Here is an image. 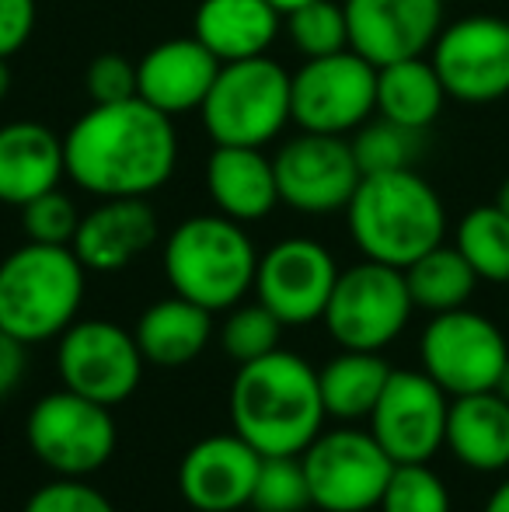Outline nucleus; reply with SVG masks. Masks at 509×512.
Instances as JSON below:
<instances>
[{
    "label": "nucleus",
    "instance_id": "7ed1b4c3",
    "mask_svg": "<svg viewBox=\"0 0 509 512\" xmlns=\"http://www.w3.org/2000/svg\"><path fill=\"white\" fill-rule=\"evenodd\" d=\"M346 223L363 258L408 269L415 258L443 244L447 209L419 171L398 168L360 178V189L346 206Z\"/></svg>",
    "mask_w": 509,
    "mask_h": 512
},
{
    "label": "nucleus",
    "instance_id": "37998d69",
    "mask_svg": "<svg viewBox=\"0 0 509 512\" xmlns=\"http://www.w3.org/2000/svg\"><path fill=\"white\" fill-rule=\"evenodd\" d=\"M496 206L503 209V213L509 216V178H506L503 185H499V192H496Z\"/></svg>",
    "mask_w": 509,
    "mask_h": 512
},
{
    "label": "nucleus",
    "instance_id": "0eeeda50",
    "mask_svg": "<svg viewBox=\"0 0 509 512\" xmlns=\"http://www.w3.org/2000/svg\"><path fill=\"white\" fill-rule=\"evenodd\" d=\"M28 450L56 478H91L112 460L119 429L112 408L67 387L42 394L25 418Z\"/></svg>",
    "mask_w": 509,
    "mask_h": 512
},
{
    "label": "nucleus",
    "instance_id": "79ce46f5",
    "mask_svg": "<svg viewBox=\"0 0 509 512\" xmlns=\"http://www.w3.org/2000/svg\"><path fill=\"white\" fill-rule=\"evenodd\" d=\"M272 7H276L279 14H290L293 7H300V4H311V0H269Z\"/></svg>",
    "mask_w": 509,
    "mask_h": 512
},
{
    "label": "nucleus",
    "instance_id": "2f4dec72",
    "mask_svg": "<svg viewBox=\"0 0 509 512\" xmlns=\"http://www.w3.org/2000/svg\"><path fill=\"white\" fill-rule=\"evenodd\" d=\"M286 324L279 321L265 304H245L241 300L238 307L227 310V321L220 328V342H224V352L234 359V363H252V359H262L269 352L279 349V338H283Z\"/></svg>",
    "mask_w": 509,
    "mask_h": 512
},
{
    "label": "nucleus",
    "instance_id": "2eb2a0df",
    "mask_svg": "<svg viewBox=\"0 0 509 512\" xmlns=\"http://www.w3.org/2000/svg\"><path fill=\"white\" fill-rule=\"evenodd\" d=\"M272 168H276L279 203L307 216H328L339 209L346 213L363 178L346 136L304 133V129L279 147Z\"/></svg>",
    "mask_w": 509,
    "mask_h": 512
},
{
    "label": "nucleus",
    "instance_id": "c9c22d12",
    "mask_svg": "<svg viewBox=\"0 0 509 512\" xmlns=\"http://www.w3.org/2000/svg\"><path fill=\"white\" fill-rule=\"evenodd\" d=\"M21 512H116V506L84 478H53L28 495Z\"/></svg>",
    "mask_w": 509,
    "mask_h": 512
},
{
    "label": "nucleus",
    "instance_id": "cd10ccee",
    "mask_svg": "<svg viewBox=\"0 0 509 512\" xmlns=\"http://www.w3.org/2000/svg\"><path fill=\"white\" fill-rule=\"evenodd\" d=\"M405 283L415 307L429 310V314H443V310L468 307V300L475 297L478 276L461 251L436 244L433 251H426L408 265Z\"/></svg>",
    "mask_w": 509,
    "mask_h": 512
},
{
    "label": "nucleus",
    "instance_id": "b1692460",
    "mask_svg": "<svg viewBox=\"0 0 509 512\" xmlns=\"http://www.w3.org/2000/svg\"><path fill=\"white\" fill-rule=\"evenodd\" d=\"M447 450L468 471L499 474L509 467V401L496 391L450 398Z\"/></svg>",
    "mask_w": 509,
    "mask_h": 512
},
{
    "label": "nucleus",
    "instance_id": "58836bf2",
    "mask_svg": "<svg viewBox=\"0 0 509 512\" xmlns=\"http://www.w3.org/2000/svg\"><path fill=\"white\" fill-rule=\"evenodd\" d=\"M25 370H28V345L21 338L7 335V331H0V398H7L21 384Z\"/></svg>",
    "mask_w": 509,
    "mask_h": 512
},
{
    "label": "nucleus",
    "instance_id": "aec40b11",
    "mask_svg": "<svg viewBox=\"0 0 509 512\" xmlns=\"http://www.w3.org/2000/svg\"><path fill=\"white\" fill-rule=\"evenodd\" d=\"M157 241V213L147 199H102L81 216L74 255L88 272H123Z\"/></svg>",
    "mask_w": 509,
    "mask_h": 512
},
{
    "label": "nucleus",
    "instance_id": "473e14b6",
    "mask_svg": "<svg viewBox=\"0 0 509 512\" xmlns=\"http://www.w3.org/2000/svg\"><path fill=\"white\" fill-rule=\"evenodd\" d=\"M255 512H304L311 509V488L300 457H262L252 492Z\"/></svg>",
    "mask_w": 509,
    "mask_h": 512
},
{
    "label": "nucleus",
    "instance_id": "9b49d317",
    "mask_svg": "<svg viewBox=\"0 0 509 512\" xmlns=\"http://www.w3.org/2000/svg\"><path fill=\"white\" fill-rule=\"evenodd\" d=\"M290 108L304 133H356L377 112V67L356 49L304 60L290 77Z\"/></svg>",
    "mask_w": 509,
    "mask_h": 512
},
{
    "label": "nucleus",
    "instance_id": "1a4fd4ad",
    "mask_svg": "<svg viewBox=\"0 0 509 512\" xmlns=\"http://www.w3.org/2000/svg\"><path fill=\"white\" fill-rule=\"evenodd\" d=\"M300 464L311 488V506L321 512H370L381 506V495L391 481L394 460L374 439V432L342 429L318 432L300 453Z\"/></svg>",
    "mask_w": 509,
    "mask_h": 512
},
{
    "label": "nucleus",
    "instance_id": "f8f14e48",
    "mask_svg": "<svg viewBox=\"0 0 509 512\" xmlns=\"http://www.w3.org/2000/svg\"><path fill=\"white\" fill-rule=\"evenodd\" d=\"M143 359L133 331L116 321H74L56 345V370L67 391L84 394L105 408L123 405L143 380Z\"/></svg>",
    "mask_w": 509,
    "mask_h": 512
},
{
    "label": "nucleus",
    "instance_id": "a878e982",
    "mask_svg": "<svg viewBox=\"0 0 509 512\" xmlns=\"http://www.w3.org/2000/svg\"><path fill=\"white\" fill-rule=\"evenodd\" d=\"M443 102H447V88L426 56L377 67V112L384 119L422 133L443 112Z\"/></svg>",
    "mask_w": 509,
    "mask_h": 512
},
{
    "label": "nucleus",
    "instance_id": "a211bd4d",
    "mask_svg": "<svg viewBox=\"0 0 509 512\" xmlns=\"http://www.w3.org/2000/svg\"><path fill=\"white\" fill-rule=\"evenodd\" d=\"M349 49L374 67L426 56L443 28V0H342Z\"/></svg>",
    "mask_w": 509,
    "mask_h": 512
},
{
    "label": "nucleus",
    "instance_id": "ea45409f",
    "mask_svg": "<svg viewBox=\"0 0 509 512\" xmlns=\"http://www.w3.org/2000/svg\"><path fill=\"white\" fill-rule=\"evenodd\" d=\"M482 512H509V481H503V485L489 495V502H485Z\"/></svg>",
    "mask_w": 509,
    "mask_h": 512
},
{
    "label": "nucleus",
    "instance_id": "5701e85b",
    "mask_svg": "<svg viewBox=\"0 0 509 512\" xmlns=\"http://www.w3.org/2000/svg\"><path fill=\"white\" fill-rule=\"evenodd\" d=\"M283 14L269 0H203L192 18V35L220 63L265 56L279 35Z\"/></svg>",
    "mask_w": 509,
    "mask_h": 512
},
{
    "label": "nucleus",
    "instance_id": "6ab92c4d",
    "mask_svg": "<svg viewBox=\"0 0 509 512\" xmlns=\"http://www.w3.org/2000/svg\"><path fill=\"white\" fill-rule=\"evenodd\" d=\"M220 67L224 63L196 35L157 42L136 63V98H143L164 115H182L192 112V108H203Z\"/></svg>",
    "mask_w": 509,
    "mask_h": 512
},
{
    "label": "nucleus",
    "instance_id": "412c9836",
    "mask_svg": "<svg viewBox=\"0 0 509 512\" xmlns=\"http://www.w3.org/2000/svg\"><path fill=\"white\" fill-rule=\"evenodd\" d=\"M63 178H67L63 136L28 119L0 126V203L21 209L42 192L60 189Z\"/></svg>",
    "mask_w": 509,
    "mask_h": 512
},
{
    "label": "nucleus",
    "instance_id": "f03ea898",
    "mask_svg": "<svg viewBox=\"0 0 509 512\" xmlns=\"http://www.w3.org/2000/svg\"><path fill=\"white\" fill-rule=\"evenodd\" d=\"M318 370L297 352L276 349L241 363L231 384V429L262 457H300L325 429Z\"/></svg>",
    "mask_w": 509,
    "mask_h": 512
},
{
    "label": "nucleus",
    "instance_id": "a19ab883",
    "mask_svg": "<svg viewBox=\"0 0 509 512\" xmlns=\"http://www.w3.org/2000/svg\"><path fill=\"white\" fill-rule=\"evenodd\" d=\"M11 95V67H7V60L0 56V102Z\"/></svg>",
    "mask_w": 509,
    "mask_h": 512
},
{
    "label": "nucleus",
    "instance_id": "bb28decb",
    "mask_svg": "<svg viewBox=\"0 0 509 512\" xmlns=\"http://www.w3.org/2000/svg\"><path fill=\"white\" fill-rule=\"evenodd\" d=\"M387 377H391V366L381 359V352L342 349L318 370L321 401H325L328 418H339V422L370 418V411L381 401Z\"/></svg>",
    "mask_w": 509,
    "mask_h": 512
},
{
    "label": "nucleus",
    "instance_id": "c756f323",
    "mask_svg": "<svg viewBox=\"0 0 509 512\" xmlns=\"http://www.w3.org/2000/svg\"><path fill=\"white\" fill-rule=\"evenodd\" d=\"M286 18V35H290L293 49L304 60L314 56H332L349 49V25H346V7L335 0H311V4L293 7Z\"/></svg>",
    "mask_w": 509,
    "mask_h": 512
},
{
    "label": "nucleus",
    "instance_id": "c03bdc74",
    "mask_svg": "<svg viewBox=\"0 0 509 512\" xmlns=\"http://www.w3.org/2000/svg\"><path fill=\"white\" fill-rule=\"evenodd\" d=\"M496 394H499V398H506V401H509V363L503 366V373H499V384H496Z\"/></svg>",
    "mask_w": 509,
    "mask_h": 512
},
{
    "label": "nucleus",
    "instance_id": "4be33fe9",
    "mask_svg": "<svg viewBox=\"0 0 509 512\" xmlns=\"http://www.w3.org/2000/svg\"><path fill=\"white\" fill-rule=\"evenodd\" d=\"M206 196L217 213L238 223H255L276 209V168L262 147H224L217 143L206 161Z\"/></svg>",
    "mask_w": 509,
    "mask_h": 512
},
{
    "label": "nucleus",
    "instance_id": "423d86ee",
    "mask_svg": "<svg viewBox=\"0 0 509 512\" xmlns=\"http://www.w3.org/2000/svg\"><path fill=\"white\" fill-rule=\"evenodd\" d=\"M290 77L269 56L224 63L203 102V126L224 147H265L293 122Z\"/></svg>",
    "mask_w": 509,
    "mask_h": 512
},
{
    "label": "nucleus",
    "instance_id": "7c9ffc66",
    "mask_svg": "<svg viewBox=\"0 0 509 512\" xmlns=\"http://www.w3.org/2000/svg\"><path fill=\"white\" fill-rule=\"evenodd\" d=\"M349 143H353L356 164H360L363 175L412 168L415 154H419V133L384 119V115L377 122H363Z\"/></svg>",
    "mask_w": 509,
    "mask_h": 512
},
{
    "label": "nucleus",
    "instance_id": "393cba45",
    "mask_svg": "<svg viewBox=\"0 0 509 512\" xmlns=\"http://www.w3.org/2000/svg\"><path fill=\"white\" fill-rule=\"evenodd\" d=\"M143 359L150 366H189L206 352L213 338V310L192 304L185 297H164L140 314L133 328Z\"/></svg>",
    "mask_w": 509,
    "mask_h": 512
},
{
    "label": "nucleus",
    "instance_id": "9d476101",
    "mask_svg": "<svg viewBox=\"0 0 509 512\" xmlns=\"http://www.w3.org/2000/svg\"><path fill=\"white\" fill-rule=\"evenodd\" d=\"M422 370L450 394L496 391L499 373L509 363V342L492 317L457 307L433 314L419 335Z\"/></svg>",
    "mask_w": 509,
    "mask_h": 512
},
{
    "label": "nucleus",
    "instance_id": "6e6552de",
    "mask_svg": "<svg viewBox=\"0 0 509 512\" xmlns=\"http://www.w3.org/2000/svg\"><path fill=\"white\" fill-rule=\"evenodd\" d=\"M412 310L405 269L363 258L339 272L321 321L339 349L381 352L408 328Z\"/></svg>",
    "mask_w": 509,
    "mask_h": 512
},
{
    "label": "nucleus",
    "instance_id": "c85d7f7f",
    "mask_svg": "<svg viewBox=\"0 0 509 512\" xmlns=\"http://www.w3.org/2000/svg\"><path fill=\"white\" fill-rule=\"evenodd\" d=\"M454 248L468 258L478 279L509 283V216L492 206H475L457 223Z\"/></svg>",
    "mask_w": 509,
    "mask_h": 512
},
{
    "label": "nucleus",
    "instance_id": "f257e3e1",
    "mask_svg": "<svg viewBox=\"0 0 509 512\" xmlns=\"http://www.w3.org/2000/svg\"><path fill=\"white\" fill-rule=\"evenodd\" d=\"M67 178L98 199H147L178 164L171 115L143 98L91 105L63 136Z\"/></svg>",
    "mask_w": 509,
    "mask_h": 512
},
{
    "label": "nucleus",
    "instance_id": "dca6fc26",
    "mask_svg": "<svg viewBox=\"0 0 509 512\" xmlns=\"http://www.w3.org/2000/svg\"><path fill=\"white\" fill-rule=\"evenodd\" d=\"M332 251L311 237H286L258 255L255 297L265 304L286 328H304L325 317L339 279Z\"/></svg>",
    "mask_w": 509,
    "mask_h": 512
},
{
    "label": "nucleus",
    "instance_id": "f3484780",
    "mask_svg": "<svg viewBox=\"0 0 509 512\" xmlns=\"http://www.w3.org/2000/svg\"><path fill=\"white\" fill-rule=\"evenodd\" d=\"M262 453L238 432L203 436L178 464V495L192 512H241L252 506Z\"/></svg>",
    "mask_w": 509,
    "mask_h": 512
},
{
    "label": "nucleus",
    "instance_id": "4c0bfd02",
    "mask_svg": "<svg viewBox=\"0 0 509 512\" xmlns=\"http://www.w3.org/2000/svg\"><path fill=\"white\" fill-rule=\"evenodd\" d=\"M35 32V0H0V56H14Z\"/></svg>",
    "mask_w": 509,
    "mask_h": 512
},
{
    "label": "nucleus",
    "instance_id": "39448f33",
    "mask_svg": "<svg viewBox=\"0 0 509 512\" xmlns=\"http://www.w3.org/2000/svg\"><path fill=\"white\" fill-rule=\"evenodd\" d=\"M258 251L245 223L224 213L182 220L164 241V276L171 293L206 310H231L255 290Z\"/></svg>",
    "mask_w": 509,
    "mask_h": 512
},
{
    "label": "nucleus",
    "instance_id": "e433bc0d",
    "mask_svg": "<svg viewBox=\"0 0 509 512\" xmlns=\"http://www.w3.org/2000/svg\"><path fill=\"white\" fill-rule=\"evenodd\" d=\"M88 95L95 105H112L136 98V63L123 53H102L88 67Z\"/></svg>",
    "mask_w": 509,
    "mask_h": 512
},
{
    "label": "nucleus",
    "instance_id": "4468645a",
    "mask_svg": "<svg viewBox=\"0 0 509 512\" xmlns=\"http://www.w3.org/2000/svg\"><path fill=\"white\" fill-rule=\"evenodd\" d=\"M450 394L426 370H391L370 432L394 464H429L447 446Z\"/></svg>",
    "mask_w": 509,
    "mask_h": 512
},
{
    "label": "nucleus",
    "instance_id": "ddd939ff",
    "mask_svg": "<svg viewBox=\"0 0 509 512\" xmlns=\"http://www.w3.org/2000/svg\"><path fill=\"white\" fill-rule=\"evenodd\" d=\"M447 98L464 105H492L509 95V21L496 14H468L440 28L429 49Z\"/></svg>",
    "mask_w": 509,
    "mask_h": 512
},
{
    "label": "nucleus",
    "instance_id": "a18cd8bd",
    "mask_svg": "<svg viewBox=\"0 0 509 512\" xmlns=\"http://www.w3.org/2000/svg\"><path fill=\"white\" fill-rule=\"evenodd\" d=\"M506 286H509V283H506Z\"/></svg>",
    "mask_w": 509,
    "mask_h": 512
},
{
    "label": "nucleus",
    "instance_id": "72a5a7b5",
    "mask_svg": "<svg viewBox=\"0 0 509 512\" xmlns=\"http://www.w3.org/2000/svg\"><path fill=\"white\" fill-rule=\"evenodd\" d=\"M381 512H450L447 481L429 464H394L381 495Z\"/></svg>",
    "mask_w": 509,
    "mask_h": 512
},
{
    "label": "nucleus",
    "instance_id": "f704fd0d",
    "mask_svg": "<svg viewBox=\"0 0 509 512\" xmlns=\"http://www.w3.org/2000/svg\"><path fill=\"white\" fill-rule=\"evenodd\" d=\"M77 227H81V213H77L74 199L60 189L42 192L39 199L21 206V230L35 244H67L70 248Z\"/></svg>",
    "mask_w": 509,
    "mask_h": 512
},
{
    "label": "nucleus",
    "instance_id": "20e7f679",
    "mask_svg": "<svg viewBox=\"0 0 509 512\" xmlns=\"http://www.w3.org/2000/svg\"><path fill=\"white\" fill-rule=\"evenodd\" d=\"M88 269L67 244L25 241L0 262V331L39 345L77 321Z\"/></svg>",
    "mask_w": 509,
    "mask_h": 512
}]
</instances>
